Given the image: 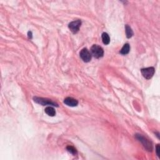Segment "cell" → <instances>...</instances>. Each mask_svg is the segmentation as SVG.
<instances>
[{
    "label": "cell",
    "mask_w": 160,
    "mask_h": 160,
    "mask_svg": "<svg viewBox=\"0 0 160 160\" xmlns=\"http://www.w3.org/2000/svg\"><path fill=\"white\" fill-rule=\"evenodd\" d=\"M91 55H93L96 58H101L104 54V51L103 49L101 47V46L94 45L92 46L91 48Z\"/></svg>",
    "instance_id": "6da1fadb"
},
{
    "label": "cell",
    "mask_w": 160,
    "mask_h": 160,
    "mask_svg": "<svg viewBox=\"0 0 160 160\" xmlns=\"http://www.w3.org/2000/svg\"><path fill=\"white\" fill-rule=\"evenodd\" d=\"M136 137L137 138L139 141L141 142L143 145L144 146V147L146 148V149L149 151H151L152 149H153V146H152V144L151 142H150L147 139H146L144 137H143V136H141V135H136Z\"/></svg>",
    "instance_id": "7a4b0ae2"
},
{
    "label": "cell",
    "mask_w": 160,
    "mask_h": 160,
    "mask_svg": "<svg viewBox=\"0 0 160 160\" xmlns=\"http://www.w3.org/2000/svg\"><path fill=\"white\" fill-rule=\"evenodd\" d=\"M35 102L40 104L43 106H45V105H52V106H58V104L55 103L53 102L51 100H48L45 98H38V97H34L33 98Z\"/></svg>",
    "instance_id": "3957f363"
},
{
    "label": "cell",
    "mask_w": 160,
    "mask_h": 160,
    "mask_svg": "<svg viewBox=\"0 0 160 160\" xmlns=\"http://www.w3.org/2000/svg\"><path fill=\"white\" fill-rule=\"evenodd\" d=\"M155 72V68L153 67H149L141 69V74L144 78L147 80L151 79L154 75Z\"/></svg>",
    "instance_id": "277c9868"
},
{
    "label": "cell",
    "mask_w": 160,
    "mask_h": 160,
    "mask_svg": "<svg viewBox=\"0 0 160 160\" xmlns=\"http://www.w3.org/2000/svg\"><path fill=\"white\" fill-rule=\"evenodd\" d=\"M81 25V21L80 20L74 21L69 23L68 25V28L73 33L75 34L78 32Z\"/></svg>",
    "instance_id": "5b68a950"
},
{
    "label": "cell",
    "mask_w": 160,
    "mask_h": 160,
    "mask_svg": "<svg viewBox=\"0 0 160 160\" xmlns=\"http://www.w3.org/2000/svg\"><path fill=\"white\" fill-rule=\"evenodd\" d=\"M80 56L83 61L88 63L91 60V53L87 48H83L80 53Z\"/></svg>",
    "instance_id": "8992f818"
},
{
    "label": "cell",
    "mask_w": 160,
    "mask_h": 160,
    "mask_svg": "<svg viewBox=\"0 0 160 160\" xmlns=\"http://www.w3.org/2000/svg\"><path fill=\"white\" fill-rule=\"evenodd\" d=\"M64 103L67 105V106L74 107L77 106L78 104V101L76 100L73 98L68 97L65 99Z\"/></svg>",
    "instance_id": "52a82bcc"
},
{
    "label": "cell",
    "mask_w": 160,
    "mask_h": 160,
    "mask_svg": "<svg viewBox=\"0 0 160 160\" xmlns=\"http://www.w3.org/2000/svg\"><path fill=\"white\" fill-rule=\"evenodd\" d=\"M45 113L49 116H54L56 115V111L52 106H48L45 108Z\"/></svg>",
    "instance_id": "ba28073f"
},
{
    "label": "cell",
    "mask_w": 160,
    "mask_h": 160,
    "mask_svg": "<svg viewBox=\"0 0 160 160\" xmlns=\"http://www.w3.org/2000/svg\"><path fill=\"white\" fill-rule=\"evenodd\" d=\"M130 45L126 43L123 46L122 49H121L120 53L122 54H123V55H125V54H127L129 53V52H130Z\"/></svg>",
    "instance_id": "9c48e42d"
},
{
    "label": "cell",
    "mask_w": 160,
    "mask_h": 160,
    "mask_svg": "<svg viewBox=\"0 0 160 160\" xmlns=\"http://www.w3.org/2000/svg\"><path fill=\"white\" fill-rule=\"evenodd\" d=\"M102 40L104 45H108L110 42V38L106 33H103L102 34Z\"/></svg>",
    "instance_id": "30bf717a"
},
{
    "label": "cell",
    "mask_w": 160,
    "mask_h": 160,
    "mask_svg": "<svg viewBox=\"0 0 160 160\" xmlns=\"http://www.w3.org/2000/svg\"><path fill=\"white\" fill-rule=\"evenodd\" d=\"M125 30H126L125 31H126V37L128 38H131L133 36V30H131V28L128 25H126L125 26Z\"/></svg>",
    "instance_id": "8fae6325"
},
{
    "label": "cell",
    "mask_w": 160,
    "mask_h": 160,
    "mask_svg": "<svg viewBox=\"0 0 160 160\" xmlns=\"http://www.w3.org/2000/svg\"><path fill=\"white\" fill-rule=\"evenodd\" d=\"M67 150H68V151L70 153H71L73 155H76L77 153V151L75 148L73 146H69L67 147Z\"/></svg>",
    "instance_id": "7c38bea8"
},
{
    "label": "cell",
    "mask_w": 160,
    "mask_h": 160,
    "mask_svg": "<svg viewBox=\"0 0 160 160\" xmlns=\"http://www.w3.org/2000/svg\"><path fill=\"white\" fill-rule=\"evenodd\" d=\"M156 151H157V154L158 155V157H160V153H159V151H160V146H159V144H157V147H156Z\"/></svg>",
    "instance_id": "4fadbf2b"
}]
</instances>
